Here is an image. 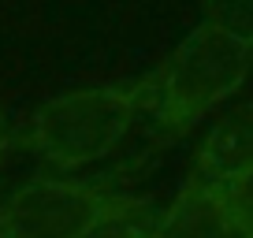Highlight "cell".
Returning a JSON list of instances; mask_svg holds the SVG:
<instances>
[{
  "label": "cell",
  "instance_id": "1",
  "mask_svg": "<svg viewBox=\"0 0 253 238\" xmlns=\"http://www.w3.org/2000/svg\"><path fill=\"white\" fill-rule=\"evenodd\" d=\"M153 108V79L89 86L45 101L30 119V145L60 171H75L108 157L134 119Z\"/></svg>",
  "mask_w": 253,
  "mask_h": 238
},
{
  "label": "cell",
  "instance_id": "2",
  "mask_svg": "<svg viewBox=\"0 0 253 238\" xmlns=\"http://www.w3.org/2000/svg\"><path fill=\"white\" fill-rule=\"evenodd\" d=\"M250 67H253L250 45L201 23L149 75L153 116H157L160 138H179L190 127H198L216 104H223L246 82Z\"/></svg>",
  "mask_w": 253,
  "mask_h": 238
},
{
  "label": "cell",
  "instance_id": "3",
  "mask_svg": "<svg viewBox=\"0 0 253 238\" xmlns=\"http://www.w3.org/2000/svg\"><path fill=\"white\" fill-rule=\"evenodd\" d=\"M101 183L38 179L15 190L0 208V238H79L119 205Z\"/></svg>",
  "mask_w": 253,
  "mask_h": 238
},
{
  "label": "cell",
  "instance_id": "4",
  "mask_svg": "<svg viewBox=\"0 0 253 238\" xmlns=\"http://www.w3.org/2000/svg\"><path fill=\"white\" fill-rule=\"evenodd\" d=\"M253 171V101L231 108L212 123L198 157H194V179L205 186H223L238 175Z\"/></svg>",
  "mask_w": 253,
  "mask_h": 238
},
{
  "label": "cell",
  "instance_id": "5",
  "mask_svg": "<svg viewBox=\"0 0 253 238\" xmlns=\"http://www.w3.org/2000/svg\"><path fill=\"white\" fill-rule=\"evenodd\" d=\"M149 238H242V231L231 223L216 186L190 179L175 205L149 227Z\"/></svg>",
  "mask_w": 253,
  "mask_h": 238
},
{
  "label": "cell",
  "instance_id": "6",
  "mask_svg": "<svg viewBox=\"0 0 253 238\" xmlns=\"http://www.w3.org/2000/svg\"><path fill=\"white\" fill-rule=\"evenodd\" d=\"M201 23L253 48V0H201Z\"/></svg>",
  "mask_w": 253,
  "mask_h": 238
},
{
  "label": "cell",
  "instance_id": "7",
  "mask_svg": "<svg viewBox=\"0 0 253 238\" xmlns=\"http://www.w3.org/2000/svg\"><path fill=\"white\" fill-rule=\"evenodd\" d=\"M149 227L153 223H145L142 205L130 201V198H123L108 216H101V220H97L89 231H82L79 238H149Z\"/></svg>",
  "mask_w": 253,
  "mask_h": 238
},
{
  "label": "cell",
  "instance_id": "8",
  "mask_svg": "<svg viewBox=\"0 0 253 238\" xmlns=\"http://www.w3.org/2000/svg\"><path fill=\"white\" fill-rule=\"evenodd\" d=\"M216 194H220L231 223L242 231V238H253V171L238 175V179H231V183H223V186H216Z\"/></svg>",
  "mask_w": 253,
  "mask_h": 238
},
{
  "label": "cell",
  "instance_id": "9",
  "mask_svg": "<svg viewBox=\"0 0 253 238\" xmlns=\"http://www.w3.org/2000/svg\"><path fill=\"white\" fill-rule=\"evenodd\" d=\"M8 145H11V127H8V119H4V112H0V160H4Z\"/></svg>",
  "mask_w": 253,
  "mask_h": 238
}]
</instances>
